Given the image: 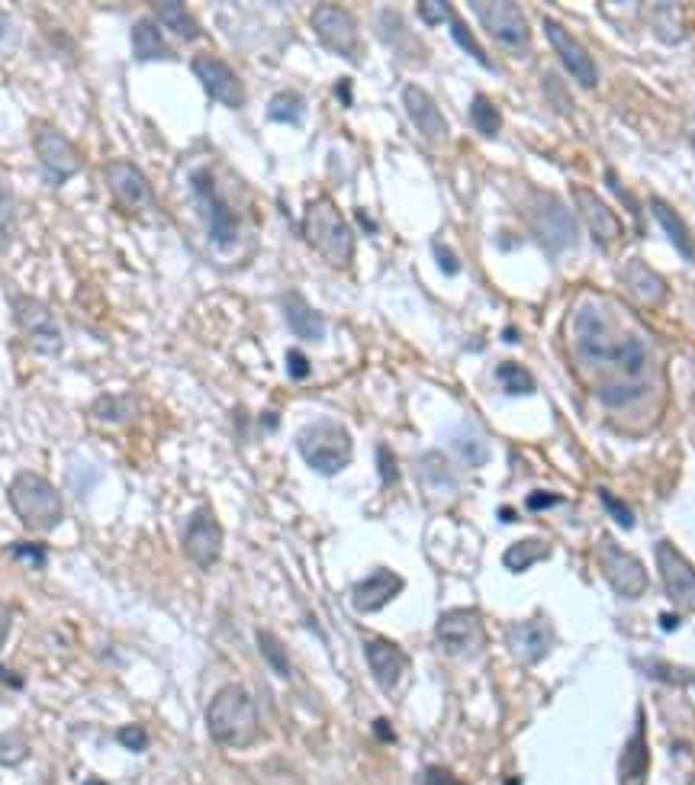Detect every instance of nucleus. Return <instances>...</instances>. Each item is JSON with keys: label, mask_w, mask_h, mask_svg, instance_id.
I'll list each match as a JSON object with an SVG mask.
<instances>
[{"label": "nucleus", "mask_w": 695, "mask_h": 785, "mask_svg": "<svg viewBox=\"0 0 695 785\" xmlns=\"http://www.w3.org/2000/svg\"><path fill=\"white\" fill-rule=\"evenodd\" d=\"M573 354L589 374L605 406H628L647 390V342L625 325V316L589 296L570 316Z\"/></svg>", "instance_id": "1"}, {"label": "nucleus", "mask_w": 695, "mask_h": 785, "mask_svg": "<svg viewBox=\"0 0 695 785\" xmlns=\"http://www.w3.org/2000/svg\"><path fill=\"white\" fill-rule=\"evenodd\" d=\"M303 239L313 245L316 255H322L332 268H342V271L351 268L354 235L332 197L309 200L306 213H303Z\"/></svg>", "instance_id": "2"}, {"label": "nucleus", "mask_w": 695, "mask_h": 785, "mask_svg": "<svg viewBox=\"0 0 695 785\" xmlns=\"http://www.w3.org/2000/svg\"><path fill=\"white\" fill-rule=\"evenodd\" d=\"M206 728L223 747L245 750L258 740V708L242 686H226L206 708Z\"/></svg>", "instance_id": "3"}, {"label": "nucleus", "mask_w": 695, "mask_h": 785, "mask_svg": "<svg viewBox=\"0 0 695 785\" xmlns=\"http://www.w3.org/2000/svg\"><path fill=\"white\" fill-rule=\"evenodd\" d=\"M7 499L13 515L33 531H49L65 515L62 493L46 477H39V473H17L7 490Z\"/></svg>", "instance_id": "4"}, {"label": "nucleus", "mask_w": 695, "mask_h": 785, "mask_svg": "<svg viewBox=\"0 0 695 785\" xmlns=\"http://www.w3.org/2000/svg\"><path fill=\"white\" fill-rule=\"evenodd\" d=\"M297 451L306 461V467H313L322 477H335L338 470H345L351 464L354 441L345 425L313 422L297 435Z\"/></svg>", "instance_id": "5"}, {"label": "nucleus", "mask_w": 695, "mask_h": 785, "mask_svg": "<svg viewBox=\"0 0 695 785\" xmlns=\"http://www.w3.org/2000/svg\"><path fill=\"white\" fill-rule=\"evenodd\" d=\"M190 187H194V197H197L200 210H203L210 242L219 245V248L235 245V239H239V216H235L229 200L219 194L213 171L210 168H197L194 174H190Z\"/></svg>", "instance_id": "6"}, {"label": "nucleus", "mask_w": 695, "mask_h": 785, "mask_svg": "<svg viewBox=\"0 0 695 785\" xmlns=\"http://www.w3.org/2000/svg\"><path fill=\"white\" fill-rule=\"evenodd\" d=\"M528 216H531V229H535L538 242L551 251V255H560V251L576 245V222L570 219V210L557 194H538Z\"/></svg>", "instance_id": "7"}, {"label": "nucleus", "mask_w": 695, "mask_h": 785, "mask_svg": "<svg viewBox=\"0 0 695 785\" xmlns=\"http://www.w3.org/2000/svg\"><path fill=\"white\" fill-rule=\"evenodd\" d=\"M477 10V17L483 23V29L490 33L502 49L509 52H525L531 42V29L522 7L506 4V0H493V4H483V0H473L470 4Z\"/></svg>", "instance_id": "8"}, {"label": "nucleus", "mask_w": 695, "mask_h": 785, "mask_svg": "<svg viewBox=\"0 0 695 785\" xmlns=\"http://www.w3.org/2000/svg\"><path fill=\"white\" fill-rule=\"evenodd\" d=\"M599 564H602V573L609 586L618 592L621 599H641L647 592V570L638 557L631 551H625L621 544H615L612 538H602V547H599Z\"/></svg>", "instance_id": "9"}, {"label": "nucleus", "mask_w": 695, "mask_h": 785, "mask_svg": "<svg viewBox=\"0 0 695 785\" xmlns=\"http://www.w3.org/2000/svg\"><path fill=\"white\" fill-rule=\"evenodd\" d=\"M438 644L445 647V654L451 657H477L483 644H486V634H483V621H480V612L473 609H454V612H445L438 618Z\"/></svg>", "instance_id": "10"}, {"label": "nucleus", "mask_w": 695, "mask_h": 785, "mask_svg": "<svg viewBox=\"0 0 695 785\" xmlns=\"http://www.w3.org/2000/svg\"><path fill=\"white\" fill-rule=\"evenodd\" d=\"M33 145H36L42 174H46L52 184H65V181H71V177L81 171L78 148L71 145L65 132H58L55 126H36Z\"/></svg>", "instance_id": "11"}, {"label": "nucleus", "mask_w": 695, "mask_h": 785, "mask_svg": "<svg viewBox=\"0 0 695 785\" xmlns=\"http://www.w3.org/2000/svg\"><path fill=\"white\" fill-rule=\"evenodd\" d=\"M654 554H657L663 586H667V596L679 605V609L695 612V567H692V560H686L683 551H679L673 541H660L654 547Z\"/></svg>", "instance_id": "12"}, {"label": "nucleus", "mask_w": 695, "mask_h": 785, "mask_svg": "<svg viewBox=\"0 0 695 785\" xmlns=\"http://www.w3.org/2000/svg\"><path fill=\"white\" fill-rule=\"evenodd\" d=\"M313 23L316 36L322 39L325 49L338 52L342 58H358V23L354 17L345 10V7H335V4H319L313 10Z\"/></svg>", "instance_id": "13"}, {"label": "nucleus", "mask_w": 695, "mask_h": 785, "mask_svg": "<svg viewBox=\"0 0 695 785\" xmlns=\"http://www.w3.org/2000/svg\"><path fill=\"white\" fill-rule=\"evenodd\" d=\"M103 177H107L110 194L116 197V203H120L123 210L145 213L155 206L152 184L145 181V174L132 165V161H110V165L103 168Z\"/></svg>", "instance_id": "14"}, {"label": "nucleus", "mask_w": 695, "mask_h": 785, "mask_svg": "<svg viewBox=\"0 0 695 785\" xmlns=\"http://www.w3.org/2000/svg\"><path fill=\"white\" fill-rule=\"evenodd\" d=\"M190 71L197 74V81L206 87V94H210L216 103H223V107H232L239 110L245 103V87L239 81V74H235L223 58L216 55H194V62H190Z\"/></svg>", "instance_id": "15"}, {"label": "nucleus", "mask_w": 695, "mask_h": 785, "mask_svg": "<svg viewBox=\"0 0 695 785\" xmlns=\"http://www.w3.org/2000/svg\"><path fill=\"white\" fill-rule=\"evenodd\" d=\"M184 551L197 567H213L219 554H223V525L216 522L210 506H203L190 515L187 531H184Z\"/></svg>", "instance_id": "16"}, {"label": "nucleus", "mask_w": 695, "mask_h": 785, "mask_svg": "<svg viewBox=\"0 0 695 785\" xmlns=\"http://www.w3.org/2000/svg\"><path fill=\"white\" fill-rule=\"evenodd\" d=\"M544 36L551 39L554 52L560 55V62H564V68L573 74L576 81H580L583 87L599 84V71H596L593 55L586 52V46L570 33L567 26H560L557 20H544Z\"/></svg>", "instance_id": "17"}, {"label": "nucleus", "mask_w": 695, "mask_h": 785, "mask_svg": "<svg viewBox=\"0 0 695 785\" xmlns=\"http://www.w3.org/2000/svg\"><path fill=\"white\" fill-rule=\"evenodd\" d=\"M17 319L20 329L26 332L29 345L39 354H62V332H58L55 316L49 313V306H42L33 296H20L17 300Z\"/></svg>", "instance_id": "18"}, {"label": "nucleus", "mask_w": 695, "mask_h": 785, "mask_svg": "<svg viewBox=\"0 0 695 785\" xmlns=\"http://www.w3.org/2000/svg\"><path fill=\"white\" fill-rule=\"evenodd\" d=\"M506 641H509V650H512L515 660L525 663V666H535L551 654L554 631H551V625H547V618L535 615L528 621H512L509 631H506Z\"/></svg>", "instance_id": "19"}, {"label": "nucleus", "mask_w": 695, "mask_h": 785, "mask_svg": "<svg viewBox=\"0 0 695 785\" xmlns=\"http://www.w3.org/2000/svg\"><path fill=\"white\" fill-rule=\"evenodd\" d=\"M573 200H576V210H580V216L586 219V226H589V232H593L596 242L615 245L621 239V232H625L621 229V219L599 194H593L589 187H573Z\"/></svg>", "instance_id": "20"}, {"label": "nucleus", "mask_w": 695, "mask_h": 785, "mask_svg": "<svg viewBox=\"0 0 695 785\" xmlns=\"http://www.w3.org/2000/svg\"><path fill=\"white\" fill-rule=\"evenodd\" d=\"M403 103H406V113H409L412 126L422 132L425 142H432V145L448 142V123H445V116H441L438 103L428 97V91H422L419 84H406L403 87Z\"/></svg>", "instance_id": "21"}, {"label": "nucleus", "mask_w": 695, "mask_h": 785, "mask_svg": "<svg viewBox=\"0 0 695 785\" xmlns=\"http://www.w3.org/2000/svg\"><path fill=\"white\" fill-rule=\"evenodd\" d=\"M403 576L393 570H374L371 576H364L361 583L351 586V609L361 615L380 612L390 599H396L403 592Z\"/></svg>", "instance_id": "22"}, {"label": "nucleus", "mask_w": 695, "mask_h": 785, "mask_svg": "<svg viewBox=\"0 0 695 785\" xmlns=\"http://www.w3.org/2000/svg\"><path fill=\"white\" fill-rule=\"evenodd\" d=\"M364 657H367V666H371V673H374L377 683L387 692L396 689V683L403 679V670H406V654H403V650H399L387 638H367Z\"/></svg>", "instance_id": "23"}, {"label": "nucleus", "mask_w": 695, "mask_h": 785, "mask_svg": "<svg viewBox=\"0 0 695 785\" xmlns=\"http://www.w3.org/2000/svg\"><path fill=\"white\" fill-rule=\"evenodd\" d=\"M621 280H625V287H628V293L634 296V300L644 303V306H663V300H667V293H670L667 280H663V277H660L654 268H650L647 261H641V258H631V261L625 264V271H621Z\"/></svg>", "instance_id": "24"}, {"label": "nucleus", "mask_w": 695, "mask_h": 785, "mask_svg": "<svg viewBox=\"0 0 695 785\" xmlns=\"http://www.w3.org/2000/svg\"><path fill=\"white\" fill-rule=\"evenodd\" d=\"M280 309H284V319L290 325V332L297 338H303V342H322L325 338V316L319 313V309L309 306L297 290L284 293Z\"/></svg>", "instance_id": "25"}, {"label": "nucleus", "mask_w": 695, "mask_h": 785, "mask_svg": "<svg viewBox=\"0 0 695 785\" xmlns=\"http://www.w3.org/2000/svg\"><path fill=\"white\" fill-rule=\"evenodd\" d=\"M647 773H650V747H647V734H644V712H638L634 734L628 737L625 750H621L618 776L625 785H644Z\"/></svg>", "instance_id": "26"}, {"label": "nucleus", "mask_w": 695, "mask_h": 785, "mask_svg": "<svg viewBox=\"0 0 695 785\" xmlns=\"http://www.w3.org/2000/svg\"><path fill=\"white\" fill-rule=\"evenodd\" d=\"M650 210H654V219L660 222V229L667 232V239L673 242V248H676L686 261H692V258H695V242H692V232H689V226L683 222V216H679L673 206H670L667 200H660V197L650 200Z\"/></svg>", "instance_id": "27"}, {"label": "nucleus", "mask_w": 695, "mask_h": 785, "mask_svg": "<svg viewBox=\"0 0 695 785\" xmlns=\"http://www.w3.org/2000/svg\"><path fill=\"white\" fill-rule=\"evenodd\" d=\"M132 52H136L139 62H168V58H174V49L161 39L152 20H139L132 26Z\"/></svg>", "instance_id": "28"}, {"label": "nucleus", "mask_w": 695, "mask_h": 785, "mask_svg": "<svg viewBox=\"0 0 695 785\" xmlns=\"http://www.w3.org/2000/svg\"><path fill=\"white\" fill-rule=\"evenodd\" d=\"M451 448H454V454L461 457L467 467H480V464L490 461V448H486L483 435H480L470 422L461 425V428H457V432L451 435Z\"/></svg>", "instance_id": "29"}, {"label": "nucleus", "mask_w": 695, "mask_h": 785, "mask_svg": "<svg viewBox=\"0 0 695 785\" xmlns=\"http://www.w3.org/2000/svg\"><path fill=\"white\" fill-rule=\"evenodd\" d=\"M152 10L158 13V20L165 23L174 36H181V39H187V42H194V39L203 36L197 17H194V13H190L184 4H152Z\"/></svg>", "instance_id": "30"}, {"label": "nucleus", "mask_w": 695, "mask_h": 785, "mask_svg": "<svg viewBox=\"0 0 695 785\" xmlns=\"http://www.w3.org/2000/svg\"><path fill=\"white\" fill-rule=\"evenodd\" d=\"M551 557V544L541 541V538H525L519 544H512L506 557H502V564H506L512 573H525L528 567L541 564V560Z\"/></svg>", "instance_id": "31"}, {"label": "nucleus", "mask_w": 695, "mask_h": 785, "mask_svg": "<svg viewBox=\"0 0 695 785\" xmlns=\"http://www.w3.org/2000/svg\"><path fill=\"white\" fill-rule=\"evenodd\" d=\"M470 123H473V129H477L480 136H486V139L499 136V129H502V116H499V110L493 107V100L486 97V94H477V97H473V103H470Z\"/></svg>", "instance_id": "32"}, {"label": "nucleus", "mask_w": 695, "mask_h": 785, "mask_svg": "<svg viewBox=\"0 0 695 785\" xmlns=\"http://www.w3.org/2000/svg\"><path fill=\"white\" fill-rule=\"evenodd\" d=\"M303 113H306V103L297 91H280L277 97H271L268 103V116L274 123H290V126H300L303 123Z\"/></svg>", "instance_id": "33"}, {"label": "nucleus", "mask_w": 695, "mask_h": 785, "mask_svg": "<svg viewBox=\"0 0 695 785\" xmlns=\"http://www.w3.org/2000/svg\"><path fill=\"white\" fill-rule=\"evenodd\" d=\"M496 380H499V387L506 390L509 396H528V393H535V377L528 374V370L522 364H515V361H502L496 367Z\"/></svg>", "instance_id": "34"}, {"label": "nucleus", "mask_w": 695, "mask_h": 785, "mask_svg": "<svg viewBox=\"0 0 695 785\" xmlns=\"http://www.w3.org/2000/svg\"><path fill=\"white\" fill-rule=\"evenodd\" d=\"M258 647H261V657L268 660V666L277 673V676H290V660H287V647L280 644L271 631H258Z\"/></svg>", "instance_id": "35"}, {"label": "nucleus", "mask_w": 695, "mask_h": 785, "mask_svg": "<svg viewBox=\"0 0 695 785\" xmlns=\"http://www.w3.org/2000/svg\"><path fill=\"white\" fill-rule=\"evenodd\" d=\"M451 36H454V42L457 46H461L470 58H477V62L483 65V68H493V62H490V55L483 52V46L477 39H473V33L467 29V23L461 20V17H451Z\"/></svg>", "instance_id": "36"}, {"label": "nucleus", "mask_w": 695, "mask_h": 785, "mask_svg": "<svg viewBox=\"0 0 695 785\" xmlns=\"http://www.w3.org/2000/svg\"><path fill=\"white\" fill-rule=\"evenodd\" d=\"M29 757V744L20 734H0V766H20Z\"/></svg>", "instance_id": "37"}, {"label": "nucleus", "mask_w": 695, "mask_h": 785, "mask_svg": "<svg viewBox=\"0 0 695 785\" xmlns=\"http://www.w3.org/2000/svg\"><path fill=\"white\" fill-rule=\"evenodd\" d=\"M599 499L605 502V509H609V515L615 518V522H618L621 528H634V512L625 506V502L615 499L609 490H599Z\"/></svg>", "instance_id": "38"}, {"label": "nucleus", "mask_w": 695, "mask_h": 785, "mask_svg": "<svg viewBox=\"0 0 695 785\" xmlns=\"http://www.w3.org/2000/svg\"><path fill=\"white\" fill-rule=\"evenodd\" d=\"M10 232H13V200L10 190L0 184V248L10 242Z\"/></svg>", "instance_id": "39"}, {"label": "nucleus", "mask_w": 695, "mask_h": 785, "mask_svg": "<svg viewBox=\"0 0 695 785\" xmlns=\"http://www.w3.org/2000/svg\"><path fill=\"white\" fill-rule=\"evenodd\" d=\"M116 740L126 747V750H145L149 747V734H145V728H139V724H126V728L116 731Z\"/></svg>", "instance_id": "40"}, {"label": "nucleus", "mask_w": 695, "mask_h": 785, "mask_svg": "<svg viewBox=\"0 0 695 785\" xmlns=\"http://www.w3.org/2000/svg\"><path fill=\"white\" fill-rule=\"evenodd\" d=\"M419 13H422V20L425 23H445V20H451L454 17V10H451V4H441V0H422L419 4Z\"/></svg>", "instance_id": "41"}, {"label": "nucleus", "mask_w": 695, "mask_h": 785, "mask_svg": "<svg viewBox=\"0 0 695 785\" xmlns=\"http://www.w3.org/2000/svg\"><path fill=\"white\" fill-rule=\"evenodd\" d=\"M377 467H380V477H383V486H393L399 480V467H396V457L390 454L387 444H380L377 448Z\"/></svg>", "instance_id": "42"}, {"label": "nucleus", "mask_w": 695, "mask_h": 785, "mask_svg": "<svg viewBox=\"0 0 695 785\" xmlns=\"http://www.w3.org/2000/svg\"><path fill=\"white\" fill-rule=\"evenodd\" d=\"M10 554L17 557V560H26V564H33V567H42L46 564V547L42 544H13L10 547Z\"/></svg>", "instance_id": "43"}, {"label": "nucleus", "mask_w": 695, "mask_h": 785, "mask_svg": "<svg viewBox=\"0 0 695 785\" xmlns=\"http://www.w3.org/2000/svg\"><path fill=\"white\" fill-rule=\"evenodd\" d=\"M432 255H435V261H438V268L445 271L448 277H454L457 271H461V261H457V255H454V251H451L445 242H435V245H432Z\"/></svg>", "instance_id": "44"}, {"label": "nucleus", "mask_w": 695, "mask_h": 785, "mask_svg": "<svg viewBox=\"0 0 695 785\" xmlns=\"http://www.w3.org/2000/svg\"><path fill=\"white\" fill-rule=\"evenodd\" d=\"M422 785H464V782L457 779L451 769H445V766H428L425 773H422Z\"/></svg>", "instance_id": "45"}, {"label": "nucleus", "mask_w": 695, "mask_h": 785, "mask_svg": "<svg viewBox=\"0 0 695 785\" xmlns=\"http://www.w3.org/2000/svg\"><path fill=\"white\" fill-rule=\"evenodd\" d=\"M287 374L293 380H306L309 377V361L303 351H287Z\"/></svg>", "instance_id": "46"}, {"label": "nucleus", "mask_w": 695, "mask_h": 785, "mask_svg": "<svg viewBox=\"0 0 695 785\" xmlns=\"http://www.w3.org/2000/svg\"><path fill=\"white\" fill-rule=\"evenodd\" d=\"M560 502H564V496H557V493H531L528 499H525V506L531 509V512H541V509H554V506H560Z\"/></svg>", "instance_id": "47"}, {"label": "nucleus", "mask_w": 695, "mask_h": 785, "mask_svg": "<svg viewBox=\"0 0 695 785\" xmlns=\"http://www.w3.org/2000/svg\"><path fill=\"white\" fill-rule=\"evenodd\" d=\"M7 634H10V609L0 602V647L7 644Z\"/></svg>", "instance_id": "48"}, {"label": "nucleus", "mask_w": 695, "mask_h": 785, "mask_svg": "<svg viewBox=\"0 0 695 785\" xmlns=\"http://www.w3.org/2000/svg\"><path fill=\"white\" fill-rule=\"evenodd\" d=\"M374 731H377V737H380V740H390V744L396 740V737H393V728H390L387 721H374Z\"/></svg>", "instance_id": "49"}, {"label": "nucleus", "mask_w": 695, "mask_h": 785, "mask_svg": "<svg viewBox=\"0 0 695 785\" xmlns=\"http://www.w3.org/2000/svg\"><path fill=\"white\" fill-rule=\"evenodd\" d=\"M348 87H351V81H338V97H342V103H351V94H348Z\"/></svg>", "instance_id": "50"}, {"label": "nucleus", "mask_w": 695, "mask_h": 785, "mask_svg": "<svg viewBox=\"0 0 695 785\" xmlns=\"http://www.w3.org/2000/svg\"><path fill=\"white\" fill-rule=\"evenodd\" d=\"M660 621H663V628H676V625H679V618H676V615H663Z\"/></svg>", "instance_id": "51"}, {"label": "nucleus", "mask_w": 695, "mask_h": 785, "mask_svg": "<svg viewBox=\"0 0 695 785\" xmlns=\"http://www.w3.org/2000/svg\"><path fill=\"white\" fill-rule=\"evenodd\" d=\"M4 29H7V17L0 13V36H4Z\"/></svg>", "instance_id": "52"}, {"label": "nucleus", "mask_w": 695, "mask_h": 785, "mask_svg": "<svg viewBox=\"0 0 695 785\" xmlns=\"http://www.w3.org/2000/svg\"><path fill=\"white\" fill-rule=\"evenodd\" d=\"M84 785H107V782H103V779H94V776H91V779H87Z\"/></svg>", "instance_id": "53"}, {"label": "nucleus", "mask_w": 695, "mask_h": 785, "mask_svg": "<svg viewBox=\"0 0 695 785\" xmlns=\"http://www.w3.org/2000/svg\"><path fill=\"white\" fill-rule=\"evenodd\" d=\"M692 785H695V779H692Z\"/></svg>", "instance_id": "54"}, {"label": "nucleus", "mask_w": 695, "mask_h": 785, "mask_svg": "<svg viewBox=\"0 0 695 785\" xmlns=\"http://www.w3.org/2000/svg\"><path fill=\"white\" fill-rule=\"evenodd\" d=\"M692 145H695V139H692Z\"/></svg>", "instance_id": "55"}]
</instances>
